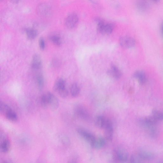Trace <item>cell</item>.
I'll use <instances>...</instances> for the list:
<instances>
[{
  "label": "cell",
  "instance_id": "6da1fadb",
  "mask_svg": "<svg viewBox=\"0 0 163 163\" xmlns=\"http://www.w3.org/2000/svg\"><path fill=\"white\" fill-rule=\"evenodd\" d=\"M94 21L97 24L98 31L103 35H109L112 33L115 27L114 25L111 23H107L103 19L96 18Z\"/></svg>",
  "mask_w": 163,
  "mask_h": 163
},
{
  "label": "cell",
  "instance_id": "7a4b0ae2",
  "mask_svg": "<svg viewBox=\"0 0 163 163\" xmlns=\"http://www.w3.org/2000/svg\"><path fill=\"white\" fill-rule=\"evenodd\" d=\"M113 158L115 161L118 162H125L128 159V153L124 148L118 147L115 148L113 151Z\"/></svg>",
  "mask_w": 163,
  "mask_h": 163
},
{
  "label": "cell",
  "instance_id": "3957f363",
  "mask_svg": "<svg viewBox=\"0 0 163 163\" xmlns=\"http://www.w3.org/2000/svg\"><path fill=\"white\" fill-rule=\"evenodd\" d=\"M79 21L78 15L75 13H72L66 17L65 21V25L67 28L73 29L77 26Z\"/></svg>",
  "mask_w": 163,
  "mask_h": 163
},
{
  "label": "cell",
  "instance_id": "277c9868",
  "mask_svg": "<svg viewBox=\"0 0 163 163\" xmlns=\"http://www.w3.org/2000/svg\"><path fill=\"white\" fill-rule=\"evenodd\" d=\"M51 7L46 3H41L39 4L36 8V12L38 15L42 17H47L51 13Z\"/></svg>",
  "mask_w": 163,
  "mask_h": 163
},
{
  "label": "cell",
  "instance_id": "5b68a950",
  "mask_svg": "<svg viewBox=\"0 0 163 163\" xmlns=\"http://www.w3.org/2000/svg\"><path fill=\"white\" fill-rule=\"evenodd\" d=\"M119 42L122 47L127 49L134 47L136 44V41L135 39L127 36L121 37L119 39Z\"/></svg>",
  "mask_w": 163,
  "mask_h": 163
},
{
  "label": "cell",
  "instance_id": "8992f818",
  "mask_svg": "<svg viewBox=\"0 0 163 163\" xmlns=\"http://www.w3.org/2000/svg\"><path fill=\"white\" fill-rule=\"evenodd\" d=\"M75 115L81 119L88 121L90 119V116L87 110L81 105L76 106L74 109Z\"/></svg>",
  "mask_w": 163,
  "mask_h": 163
},
{
  "label": "cell",
  "instance_id": "52a82bcc",
  "mask_svg": "<svg viewBox=\"0 0 163 163\" xmlns=\"http://www.w3.org/2000/svg\"><path fill=\"white\" fill-rule=\"evenodd\" d=\"M1 146L0 149L2 152L6 153L9 152L11 144L9 140L3 132H1Z\"/></svg>",
  "mask_w": 163,
  "mask_h": 163
},
{
  "label": "cell",
  "instance_id": "ba28073f",
  "mask_svg": "<svg viewBox=\"0 0 163 163\" xmlns=\"http://www.w3.org/2000/svg\"><path fill=\"white\" fill-rule=\"evenodd\" d=\"M77 131L79 135L90 144L96 138L91 132L84 129L79 128L77 129Z\"/></svg>",
  "mask_w": 163,
  "mask_h": 163
},
{
  "label": "cell",
  "instance_id": "9c48e42d",
  "mask_svg": "<svg viewBox=\"0 0 163 163\" xmlns=\"http://www.w3.org/2000/svg\"><path fill=\"white\" fill-rule=\"evenodd\" d=\"M105 138L109 141L112 140L113 135V125L111 121L108 120L104 128Z\"/></svg>",
  "mask_w": 163,
  "mask_h": 163
},
{
  "label": "cell",
  "instance_id": "30bf717a",
  "mask_svg": "<svg viewBox=\"0 0 163 163\" xmlns=\"http://www.w3.org/2000/svg\"><path fill=\"white\" fill-rule=\"evenodd\" d=\"M107 73L109 77L115 79H120L122 75V73L119 69L113 65L108 69Z\"/></svg>",
  "mask_w": 163,
  "mask_h": 163
},
{
  "label": "cell",
  "instance_id": "8fae6325",
  "mask_svg": "<svg viewBox=\"0 0 163 163\" xmlns=\"http://www.w3.org/2000/svg\"><path fill=\"white\" fill-rule=\"evenodd\" d=\"M49 107L52 110L57 109L59 106V102L57 98L52 93L48 92Z\"/></svg>",
  "mask_w": 163,
  "mask_h": 163
},
{
  "label": "cell",
  "instance_id": "7c38bea8",
  "mask_svg": "<svg viewBox=\"0 0 163 163\" xmlns=\"http://www.w3.org/2000/svg\"><path fill=\"white\" fill-rule=\"evenodd\" d=\"M133 76L138 80L139 83L141 85L144 84L147 81L146 75L145 73L142 70L136 71L134 73Z\"/></svg>",
  "mask_w": 163,
  "mask_h": 163
},
{
  "label": "cell",
  "instance_id": "4fadbf2b",
  "mask_svg": "<svg viewBox=\"0 0 163 163\" xmlns=\"http://www.w3.org/2000/svg\"><path fill=\"white\" fill-rule=\"evenodd\" d=\"M106 144V140L101 137L96 138L90 144L91 146L96 149H99L104 147Z\"/></svg>",
  "mask_w": 163,
  "mask_h": 163
},
{
  "label": "cell",
  "instance_id": "5bb4252c",
  "mask_svg": "<svg viewBox=\"0 0 163 163\" xmlns=\"http://www.w3.org/2000/svg\"><path fill=\"white\" fill-rule=\"evenodd\" d=\"M109 119L103 116H98L95 118L94 121L96 126L100 128L103 129Z\"/></svg>",
  "mask_w": 163,
  "mask_h": 163
},
{
  "label": "cell",
  "instance_id": "9a60e30c",
  "mask_svg": "<svg viewBox=\"0 0 163 163\" xmlns=\"http://www.w3.org/2000/svg\"><path fill=\"white\" fill-rule=\"evenodd\" d=\"M42 60L40 56L38 54L34 55L32 57L31 63L32 68L34 70L40 69L42 66Z\"/></svg>",
  "mask_w": 163,
  "mask_h": 163
},
{
  "label": "cell",
  "instance_id": "2e32d148",
  "mask_svg": "<svg viewBox=\"0 0 163 163\" xmlns=\"http://www.w3.org/2000/svg\"><path fill=\"white\" fill-rule=\"evenodd\" d=\"M65 88H66V82L63 79L59 78L55 80L53 87L54 91L58 93Z\"/></svg>",
  "mask_w": 163,
  "mask_h": 163
},
{
  "label": "cell",
  "instance_id": "e0dca14e",
  "mask_svg": "<svg viewBox=\"0 0 163 163\" xmlns=\"http://www.w3.org/2000/svg\"><path fill=\"white\" fill-rule=\"evenodd\" d=\"M138 153L140 157L144 161L151 160L155 157L154 155L149 151H139Z\"/></svg>",
  "mask_w": 163,
  "mask_h": 163
},
{
  "label": "cell",
  "instance_id": "ac0fdd59",
  "mask_svg": "<svg viewBox=\"0 0 163 163\" xmlns=\"http://www.w3.org/2000/svg\"><path fill=\"white\" fill-rule=\"evenodd\" d=\"M4 116L7 120L11 122H15L18 120L17 114L12 109L6 113Z\"/></svg>",
  "mask_w": 163,
  "mask_h": 163
},
{
  "label": "cell",
  "instance_id": "d6986e66",
  "mask_svg": "<svg viewBox=\"0 0 163 163\" xmlns=\"http://www.w3.org/2000/svg\"><path fill=\"white\" fill-rule=\"evenodd\" d=\"M41 107L44 109H47L49 107V100L48 92L43 94L41 97L40 99Z\"/></svg>",
  "mask_w": 163,
  "mask_h": 163
},
{
  "label": "cell",
  "instance_id": "ffe728a7",
  "mask_svg": "<svg viewBox=\"0 0 163 163\" xmlns=\"http://www.w3.org/2000/svg\"><path fill=\"white\" fill-rule=\"evenodd\" d=\"M25 31L27 37L30 40L35 39L38 35L37 31L33 28H26L25 29Z\"/></svg>",
  "mask_w": 163,
  "mask_h": 163
},
{
  "label": "cell",
  "instance_id": "44dd1931",
  "mask_svg": "<svg viewBox=\"0 0 163 163\" xmlns=\"http://www.w3.org/2000/svg\"><path fill=\"white\" fill-rule=\"evenodd\" d=\"M70 92L72 96L73 97H76L79 95L80 92V89L77 83H73L71 85Z\"/></svg>",
  "mask_w": 163,
  "mask_h": 163
},
{
  "label": "cell",
  "instance_id": "7402d4cb",
  "mask_svg": "<svg viewBox=\"0 0 163 163\" xmlns=\"http://www.w3.org/2000/svg\"><path fill=\"white\" fill-rule=\"evenodd\" d=\"M137 6L139 10L141 12H144L147 9L148 4L146 0H138Z\"/></svg>",
  "mask_w": 163,
  "mask_h": 163
},
{
  "label": "cell",
  "instance_id": "603a6c76",
  "mask_svg": "<svg viewBox=\"0 0 163 163\" xmlns=\"http://www.w3.org/2000/svg\"><path fill=\"white\" fill-rule=\"evenodd\" d=\"M146 130L148 131L149 135L152 138H156L159 135V131L156 126L151 127Z\"/></svg>",
  "mask_w": 163,
  "mask_h": 163
},
{
  "label": "cell",
  "instance_id": "cb8c5ba5",
  "mask_svg": "<svg viewBox=\"0 0 163 163\" xmlns=\"http://www.w3.org/2000/svg\"><path fill=\"white\" fill-rule=\"evenodd\" d=\"M50 40L55 45L59 46L62 44V40L60 36L56 35H52L49 37Z\"/></svg>",
  "mask_w": 163,
  "mask_h": 163
},
{
  "label": "cell",
  "instance_id": "d4e9b609",
  "mask_svg": "<svg viewBox=\"0 0 163 163\" xmlns=\"http://www.w3.org/2000/svg\"><path fill=\"white\" fill-rule=\"evenodd\" d=\"M12 108L4 102L0 101V112L2 115L5 114Z\"/></svg>",
  "mask_w": 163,
  "mask_h": 163
},
{
  "label": "cell",
  "instance_id": "484cf974",
  "mask_svg": "<svg viewBox=\"0 0 163 163\" xmlns=\"http://www.w3.org/2000/svg\"><path fill=\"white\" fill-rule=\"evenodd\" d=\"M152 116L158 121H163V112L157 110H153Z\"/></svg>",
  "mask_w": 163,
  "mask_h": 163
},
{
  "label": "cell",
  "instance_id": "4316f807",
  "mask_svg": "<svg viewBox=\"0 0 163 163\" xmlns=\"http://www.w3.org/2000/svg\"><path fill=\"white\" fill-rule=\"evenodd\" d=\"M59 141L64 145L68 146L70 144V141L69 138L63 134H61L58 136Z\"/></svg>",
  "mask_w": 163,
  "mask_h": 163
},
{
  "label": "cell",
  "instance_id": "83f0119b",
  "mask_svg": "<svg viewBox=\"0 0 163 163\" xmlns=\"http://www.w3.org/2000/svg\"><path fill=\"white\" fill-rule=\"evenodd\" d=\"M130 161L132 163H141L144 161L140 157L138 153L133 154L130 158Z\"/></svg>",
  "mask_w": 163,
  "mask_h": 163
},
{
  "label": "cell",
  "instance_id": "f1b7e54d",
  "mask_svg": "<svg viewBox=\"0 0 163 163\" xmlns=\"http://www.w3.org/2000/svg\"><path fill=\"white\" fill-rule=\"evenodd\" d=\"M36 82L39 90L42 89L44 85V80L43 76L41 74H39L36 76Z\"/></svg>",
  "mask_w": 163,
  "mask_h": 163
},
{
  "label": "cell",
  "instance_id": "f546056e",
  "mask_svg": "<svg viewBox=\"0 0 163 163\" xmlns=\"http://www.w3.org/2000/svg\"><path fill=\"white\" fill-rule=\"evenodd\" d=\"M57 93L61 97L63 98H66L68 95V91L66 88L59 91Z\"/></svg>",
  "mask_w": 163,
  "mask_h": 163
},
{
  "label": "cell",
  "instance_id": "4dcf8cb0",
  "mask_svg": "<svg viewBox=\"0 0 163 163\" xmlns=\"http://www.w3.org/2000/svg\"><path fill=\"white\" fill-rule=\"evenodd\" d=\"M39 46L40 49L43 50L46 48V43L43 38H41L39 40Z\"/></svg>",
  "mask_w": 163,
  "mask_h": 163
},
{
  "label": "cell",
  "instance_id": "1f68e13d",
  "mask_svg": "<svg viewBox=\"0 0 163 163\" xmlns=\"http://www.w3.org/2000/svg\"><path fill=\"white\" fill-rule=\"evenodd\" d=\"M20 0H10V2L12 4H16L19 2Z\"/></svg>",
  "mask_w": 163,
  "mask_h": 163
},
{
  "label": "cell",
  "instance_id": "d6a6232c",
  "mask_svg": "<svg viewBox=\"0 0 163 163\" xmlns=\"http://www.w3.org/2000/svg\"><path fill=\"white\" fill-rule=\"evenodd\" d=\"M53 65H54L55 66H57L59 65V62H58V61H57V60H56V59H55V60H54V61L53 63Z\"/></svg>",
  "mask_w": 163,
  "mask_h": 163
},
{
  "label": "cell",
  "instance_id": "836d02e7",
  "mask_svg": "<svg viewBox=\"0 0 163 163\" xmlns=\"http://www.w3.org/2000/svg\"><path fill=\"white\" fill-rule=\"evenodd\" d=\"M161 34L163 36V22L162 23L161 26Z\"/></svg>",
  "mask_w": 163,
  "mask_h": 163
},
{
  "label": "cell",
  "instance_id": "e575fe53",
  "mask_svg": "<svg viewBox=\"0 0 163 163\" xmlns=\"http://www.w3.org/2000/svg\"><path fill=\"white\" fill-rule=\"evenodd\" d=\"M153 1H154L155 2H157L158 1H159V0H153Z\"/></svg>",
  "mask_w": 163,
  "mask_h": 163
},
{
  "label": "cell",
  "instance_id": "d590c367",
  "mask_svg": "<svg viewBox=\"0 0 163 163\" xmlns=\"http://www.w3.org/2000/svg\"><path fill=\"white\" fill-rule=\"evenodd\" d=\"M3 1V0H1V1Z\"/></svg>",
  "mask_w": 163,
  "mask_h": 163
}]
</instances>
